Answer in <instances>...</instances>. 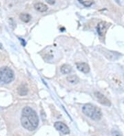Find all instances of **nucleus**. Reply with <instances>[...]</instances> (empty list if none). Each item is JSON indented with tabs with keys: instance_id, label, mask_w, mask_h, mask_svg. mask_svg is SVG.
Segmentation results:
<instances>
[{
	"instance_id": "obj_1",
	"label": "nucleus",
	"mask_w": 124,
	"mask_h": 136,
	"mask_svg": "<svg viewBox=\"0 0 124 136\" xmlns=\"http://www.w3.org/2000/svg\"><path fill=\"white\" fill-rule=\"evenodd\" d=\"M20 121L23 128L30 131L35 130L39 125V118L37 113L29 107L23 109Z\"/></svg>"
},
{
	"instance_id": "obj_2",
	"label": "nucleus",
	"mask_w": 124,
	"mask_h": 136,
	"mask_svg": "<svg viewBox=\"0 0 124 136\" xmlns=\"http://www.w3.org/2000/svg\"><path fill=\"white\" fill-rule=\"evenodd\" d=\"M82 111L86 116L93 120H99L102 117V112L99 108L91 104H86L82 108Z\"/></svg>"
},
{
	"instance_id": "obj_3",
	"label": "nucleus",
	"mask_w": 124,
	"mask_h": 136,
	"mask_svg": "<svg viewBox=\"0 0 124 136\" xmlns=\"http://www.w3.org/2000/svg\"><path fill=\"white\" fill-rule=\"evenodd\" d=\"M15 74L13 71L8 67L0 68V83L9 84L14 80Z\"/></svg>"
},
{
	"instance_id": "obj_4",
	"label": "nucleus",
	"mask_w": 124,
	"mask_h": 136,
	"mask_svg": "<svg viewBox=\"0 0 124 136\" xmlns=\"http://www.w3.org/2000/svg\"><path fill=\"white\" fill-rule=\"evenodd\" d=\"M99 50L100 52L102 53L108 59L111 60V61H116L121 56V54H119L118 52L110 51V50H107V49L103 48H99Z\"/></svg>"
},
{
	"instance_id": "obj_5",
	"label": "nucleus",
	"mask_w": 124,
	"mask_h": 136,
	"mask_svg": "<svg viewBox=\"0 0 124 136\" xmlns=\"http://www.w3.org/2000/svg\"><path fill=\"white\" fill-rule=\"evenodd\" d=\"M110 23H106L105 21H101V22L98 23L97 26V30L99 36H104L107 32V30L110 27Z\"/></svg>"
},
{
	"instance_id": "obj_6",
	"label": "nucleus",
	"mask_w": 124,
	"mask_h": 136,
	"mask_svg": "<svg viewBox=\"0 0 124 136\" xmlns=\"http://www.w3.org/2000/svg\"><path fill=\"white\" fill-rule=\"evenodd\" d=\"M95 96L97 99L98 102H99V103H101V105L107 106V107H110V106L111 105L110 101L103 94H102L101 93H100V92H95Z\"/></svg>"
},
{
	"instance_id": "obj_7",
	"label": "nucleus",
	"mask_w": 124,
	"mask_h": 136,
	"mask_svg": "<svg viewBox=\"0 0 124 136\" xmlns=\"http://www.w3.org/2000/svg\"><path fill=\"white\" fill-rule=\"evenodd\" d=\"M54 127L57 130L59 131L63 134L68 135L70 133V129L68 127V126L65 125L64 123L61 122H55L54 125Z\"/></svg>"
},
{
	"instance_id": "obj_8",
	"label": "nucleus",
	"mask_w": 124,
	"mask_h": 136,
	"mask_svg": "<svg viewBox=\"0 0 124 136\" xmlns=\"http://www.w3.org/2000/svg\"><path fill=\"white\" fill-rule=\"evenodd\" d=\"M76 66L78 70L80 72L84 73V74H88L90 72V67L86 63H77Z\"/></svg>"
},
{
	"instance_id": "obj_9",
	"label": "nucleus",
	"mask_w": 124,
	"mask_h": 136,
	"mask_svg": "<svg viewBox=\"0 0 124 136\" xmlns=\"http://www.w3.org/2000/svg\"><path fill=\"white\" fill-rule=\"evenodd\" d=\"M34 8L36 10L40 12H44L48 10V6L46 4L43 3H37L34 5Z\"/></svg>"
},
{
	"instance_id": "obj_10",
	"label": "nucleus",
	"mask_w": 124,
	"mask_h": 136,
	"mask_svg": "<svg viewBox=\"0 0 124 136\" xmlns=\"http://www.w3.org/2000/svg\"><path fill=\"white\" fill-rule=\"evenodd\" d=\"M60 71L64 74H68L72 72V67L68 64H64L61 67Z\"/></svg>"
},
{
	"instance_id": "obj_11",
	"label": "nucleus",
	"mask_w": 124,
	"mask_h": 136,
	"mask_svg": "<svg viewBox=\"0 0 124 136\" xmlns=\"http://www.w3.org/2000/svg\"><path fill=\"white\" fill-rule=\"evenodd\" d=\"M17 92L18 94H20V96H24L28 94V90L27 87L25 85H21L18 87Z\"/></svg>"
},
{
	"instance_id": "obj_12",
	"label": "nucleus",
	"mask_w": 124,
	"mask_h": 136,
	"mask_svg": "<svg viewBox=\"0 0 124 136\" xmlns=\"http://www.w3.org/2000/svg\"><path fill=\"white\" fill-rule=\"evenodd\" d=\"M66 79L68 81V82H70V84L72 85L77 84L79 81V79L77 76H75V75H70V76L67 77Z\"/></svg>"
},
{
	"instance_id": "obj_13",
	"label": "nucleus",
	"mask_w": 124,
	"mask_h": 136,
	"mask_svg": "<svg viewBox=\"0 0 124 136\" xmlns=\"http://www.w3.org/2000/svg\"><path fill=\"white\" fill-rule=\"evenodd\" d=\"M20 18L22 21L25 22V23H28L30 21L32 17L28 13H21L20 15Z\"/></svg>"
},
{
	"instance_id": "obj_14",
	"label": "nucleus",
	"mask_w": 124,
	"mask_h": 136,
	"mask_svg": "<svg viewBox=\"0 0 124 136\" xmlns=\"http://www.w3.org/2000/svg\"><path fill=\"white\" fill-rule=\"evenodd\" d=\"M112 136H123L119 131L116 129H113L112 130Z\"/></svg>"
},
{
	"instance_id": "obj_15",
	"label": "nucleus",
	"mask_w": 124,
	"mask_h": 136,
	"mask_svg": "<svg viewBox=\"0 0 124 136\" xmlns=\"http://www.w3.org/2000/svg\"><path fill=\"white\" fill-rule=\"evenodd\" d=\"M50 5H54L55 4V0H45Z\"/></svg>"
}]
</instances>
